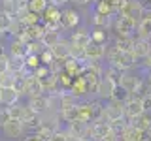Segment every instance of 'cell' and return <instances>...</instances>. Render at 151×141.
I'll return each mask as SVG.
<instances>
[{
	"label": "cell",
	"mask_w": 151,
	"mask_h": 141,
	"mask_svg": "<svg viewBox=\"0 0 151 141\" xmlns=\"http://www.w3.org/2000/svg\"><path fill=\"white\" fill-rule=\"evenodd\" d=\"M121 75H123L121 70H117V68H113V66H108V64H106V68H104V75H102V77L111 79V81L115 83L117 87H119V83H121Z\"/></svg>",
	"instance_id": "29"
},
{
	"label": "cell",
	"mask_w": 151,
	"mask_h": 141,
	"mask_svg": "<svg viewBox=\"0 0 151 141\" xmlns=\"http://www.w3.org/2000/svg\"><path fill=\"white\" fill-rule=\"evenodd\" d=\"M81 21V15H79L76 9L66 8L60 13V30H76V26Z\"/></svg>",
	"instance_id": "7"
},
{
	"label": "cell",
	"mask_w": 151,
	"mask_h": 141,
	"mask_svg": "<svg viewBox=\"0 0 151 141\" xmlns=\"http://www.w3.org/2000/svg\"><path fill=\"white\" fill-rule=\"evenodd\" d=\"M138 132H144V130H151V113H142L138 119H134L130 122Z\"/></svg>",
	"instance_id": "26"
},
{
	"label": "cell",
	"mask_w": 151,
	"mask_h": 141,
	"mask_svg": "<svg viewBox=\"0 0 151 141\" xmlns=\"http://www.w3.org/2000/svg\"><path fill=\"white\" fill-rule=\"evenodd\" d=\"M70 45L74 47H79V49H85L89 43H91V32L85 30V28H78L76 32H72V36H70Z\"/></svg>",
	"instance_id": "14"
},
{
	"label": "cell",
	"mask_w": 151,
	"mask_h": 141,
	"mask_svg": "<svg viewBox=\"0 0 151 141\" xmlns=\"http://www.w3.org/2000/svg\"><path fill=\"white\" fill-rule=\"evenodd\" d=\"M91 41H94V43H98V45H106L108 43V30L106 28H93Z\"/></svg>",
	"instance_id": "28"
},
{
	"label": "cell",
	"mask_w": 151,
	"mask_h": 141,
	"mask_svg": "<svg viewBox=\"0 0 151 141\" xmlns=\"http://www.w3.org/2000/svg\"><path fill=\"white\" fill-rule=\"evenodd\" d=\"M53 60H55V56H53V53H51L49 49H44V51L40 53V62L44 64V66H49Z\"/></svg>",
	"instance_id": "35"
},
{
	"label": "cell",
	"mask_w": 151,
	"mask_h": 141,
	"mask_svg": "<svg viewBox=\"0 0 151 141\" xmlns=\"http://www.w3.org/2000/svg\"><path fill=\"white\" fill-rule=\"evenodd\" d=\"M115 88H117V85L113 83L111 79L102 77L100 81H98V87H96V98L98 100H111Z\"/></svg>",
	"instance_id": "10"
},
{
	"label": "cell",
	"mask_w": 151,
	"mask_h": 141,
	"mask_svg": "<svg viewBox=\"0 0 151 141\" xmlns=\"http://www.w3.org/2000/svg\"><path fill=\"white\" fill-rule=\"evenodd\" d=\"M49 141H72V137L68 135L66 128H59V130H57L55 134L49 137Z\"/></svg>",
	"instance_id": "33"
},
{
	"label": "cell",
	"mask_w": 151,
	"mask_h": 141,
	"mask_svg": "<svg viewBox=\"0 0 151 141\" xmlns=\"http://www.w3.org/2000/svg\"><path fill=\"white\" fill-rule=\"evenodd\" d=\"M79 141H94V139H79Z\"/></svg>",
	"instance_id": "52"
},
{
	"label": "cell",
	"mask_w": 151,
	"mask_h": 141,
	"mask_svg": "<svg viewBox=\"0 0 151 141\" xmlns=\"http://www.w3.org/2000/svg\"><path fill=\"white\" fill-rule=\"evenodd\" d=\"M123 113H125V119L129 120V122H132L134 119H138L142 113H144V107H142V98L134 96V94H130V98L125 102Z\"/></svg>",
	"instance_id": "4"
},
{
	"label": "cell",
	"mask_w": 151,
	"mask_h": 141,
	"mask_svg": "<svg viewBox=\"0 0 151 141\" xmlns=\"http://www.w3.org/2000/svg\"><path fill=\"white\" fill-rule=\"evenodd\" d=\"M121 13H123V15H127V17H130V19H134L136 23H140L142 21V15H144V11H142V8L138 6L136 0H130V2L121 9Z\"/></svg>",
	"instance_id": "19"
},
{
	"label": "cell",
	"mask_w": 151,
	"mask_h": 141,
	"mask_svg": "<svg viewBox=\"0 0 151 141\" xmlns=\"http://www.w3.org/2000/svg\"><path fill=\"white\" fill-rule=\"evenodd\" d=\"M70 2H74V4H78V6H87L91 0H70Z\"/></svg>",
	"instance_id": "47"
},
{
	"label": "cell",
	"mask_w": 151,
	"mask_h": 141,
	"mask_svg": "<svg viewBox=\"0 0 151 141\" xmlns=\"http://www.w3.org/2000/svg\"><path fill=\"white\" fill-rule=\"evenodd\" d=\"M21 102V94L15 92V88H2V105L6 107H12L15 105V103Z\"/></svg>",
	"instance_id": "22"
},
{
	"label": "cell",
	"mask_w": 151,
	"mask_h": 141,
	"mask_svg": "<svg viewBox=\"0 0 151 141\" xmlns=\"http://www.w3.org/2000/svg\"><path fill=\"white\" fill-rule=\"evenodd\" d=\"M4 56H8V47L0 41V58H4Z\"/></svg>",
	"instance_id": "45"
},
{
	"label": "cell",
	"mask_w": 151,
	"mask_h": 141,
	"mask_svg": "<svg viewBox=\"0 0 151 141\" xmlns=\"http://www.w3.org/2000/svg\"><path fill=\"white\" fill-rule=\"evenodd\" d=\"M142 66H144V68L147 70V72L151 70V53H149L147 56H145V58H142Z\"/></svg>",
	"instance_id": "44"
},
{
	"label": "cell",
	"mask_w": 151,
	"mask_h": 141,
	"mask_svg": "<svg viewBox=\"0 0 151 141\" xmlns=\"http://www.w3.org/2000/svg\"><path fill=\"white\" fill-rule=\"evenodd\" d=\"M12 25H13V19L9 15H6V13L0 9V30H2L4 34H8L9 28H12Z\"/></svg>",
	"instance_id": "31"
},
{
	"label": "cell",
	"mask_w": 151,
	"mask_h": 141,
	"mask_svg": "<svg viewBox=\"0 0 151 141\" xmlns=\"http://www.w3.org/2000/svg\"><path fill=\"white\" fill-rule=\"evenodd\" d=\"M51 72H49V68H47V66H38V68L34 70V72H32V75H34V77H38V79H44V77H47V75H49Z\"/></svg>",
	"instance_id": "36"
},
{
	"label": "cell",
	"mask_w": 151,
	"mask_h": 141,
	"mask_svg": "<svg viewBox=\"0 0 151 141\" xmlns=\"http://www.w3.org/2000/svg\"><path fill=\"white\" fill-rule=\"evenodd\" d=\"M79 100L70 92H60V111H66V109H72V107H78Z\"/></svg>",
	"instance_id": "27"
},
{
	"label": "cell",
	"mask_w": 151,
	"mask_h": 141,
	"mask_svg": "<svg viewBox=\"0 0 151 141\" xmlns=\"http://www.w3.org/2000/svg\"><path fill=\"white\" fill-rule=\"evenodd\" d=\"M42 94H45L44 90V85H42V79L34 77V75H28L27 77V92L25 96H42Z\"/></svg>",
	"instance_id": "16"
},
{
	"label": "cell",
	"mask_w": 151,
	"mask_h": 141,
	"mask_svg": "<svg viewBox=\"0 0 151 141\" xmlns=\"http://www.w3.org/2000/svg\"><path fill=\"white\" fill-rule=\"evenodd\" d=\"M60 40H63V34H60V30H45L40 41L44 43L45 49H51V47H55Z\"/></svg>",
	"instance_id": "21"
},
{
	"label": "cell",
	"mask_w": 151,
	"mask_h": 141,
	"mask_svg": "<svg viewBox=\"0 0 151 141\" xmlns=\"http://www.w3.org/2000/svg\"><path fill=\"white\" fill-rule=\"evenodd\" d=\"M25 132H27L25 124L19 122V120L9 119L8 122H4V124H2V134L6 135V137H9V139H19Z\"/></svg>",
	"instance_id": "8"
},
{
	"label": "cell",
	"mask_w": 151,
	"mask_h": 141,
	"mask_svg": "<svg viewBox=\"0 0 151 141\" xmlns=\"http://www.w3.org/2000/svg\"><path fill=\"white\" fill-rule=\"evenodd\" d=\"M47 8H49V0H28L27 2L28 11L36 13V15H40V17H42V13H44Z\"/></svg>",
	"instance_id": "25"
},
{
	"label": "cell",
	"mask_w": 151,
	"mask_h": 141,
	"mask_svg": "<svg viewBox=\"0 0 151 141\" xmlns=\"http://www.w3.org/2000/svg\"><path fill=\"white\" fill-rule=\"evenodd\" d=\"M49 51L53 53L55 58H59V60H68V58H70V41L63 38V40H60L55 47H51Z\"/></svg>",
	"instance_id": "18"
},
{
	"label": "cell",
	"mask_w": 151,
	"mask_h": 141,
	"mask_svg": "<svg viewBox=\"0 0 151 141\" xmlns=\"http://www.w3.org/2000/svg\"><path fill=\"white\" fill-rule=\"evenodd\" d=\"M106 60L108 66H113V68L121 70V72H130V70L136 68L138 64V58L134 56L132 51H119L115 47H110L106 53Z\"/></svg>",
	"instance_id": "1"
},
{
	"label": "cell",
	"mask_w": 151,
	"mask_h": 141,
	"mask_svg": "<svg viewBox=\"0 0 151 141\" xmlns=\"http://www.w3.org/2000/svg\"><path fill=\"white\" fill-rule=\"evenodd\" d=\"M138 38H144V40H151V15L142 17V21L138 23V30H136Z\"/></svg>",
	"instance_id": "23"
},
{
	"label": "cell",
	"mask_w": 151,
	"mask_h": 141,
	"mask_svg": "<svg viewBox=\"0 0 151 141\" xmlns=\"http://www.w3.org/2000/svg\"><path fill=\"white\" fill-rule=\"evenodd\" d=\"M145 77H147V81H149V85H151V70L147 72V75H145Z\"/></svg>",
	"instance_id": "48"
},
{
	"label": "cell",
	"mask_w": 151,
	"mask_h": 141,
	"mask_svg": "<svg viewBox=\"0 0 151 141\" xmlns=\"http://www.w3.org/2000/svg\"><path fill=\"white\" fill-rule=\"evenodd\" d=\"M127 141H130V139H127Z\"/></svg>",
	"instance_id": "54"
},
{
	"label": "cell",
	"mask_w": 151,
	"mask_h": 141,
	"mask_svg": "<svg viewBox=\"0 0 151 141\" xmlns=\"http://www.w3.org/2000/svg\"><path fill=\"white\" fill-rule=\"evenodd\" d=\"M8 120H9L8 107H2V109H0V128H2V124H4V122H8Z\"/></svg>",
	"instance_id": "41"
},
{
	"label": "cell",
	"mask_w": 151,
	"mask_h": 141,
	"mask_svg": "<svg viewBox=\"0 0 151 141\" xmlns=\"http://www.w3.org/2000/svg\"><path fill=\"white\" fill-rule=\"evenodd\" d=\"M0 88H2V75H0Z\"/></svg>",
	"instance_id": "51"
},
{
	"label": "cell",
	"mask_w": 151,
	"mask_h": 141,
	"mask_svg": "<svg viewBox=\"0 0 151 141\" xmlns=\"http://www.w3.org/2000/svg\"><path fill=\"white\" fill-rule=\"evenodd\" d=\"M106 53H108L106 45H98L94 41H91L83 49V60H87V62H102L106 58Z\"/></svg>",
	"instance_id": "5"
},
{
	"label": "cell",
	"mask_w": 151,
	"mask_h": 141,
	"mask_svg": "<svg viewBox=\"0 0 151 141\" xmlns=\"http://www.w3.org/2000/svg\"><path fill=\"white\" fill-rule=\"evenodd\" d=\"M136 141H151V130L138 132V137H136Z\"/></svg>",
	"instance_id": "40"
},
{
	"label": "cell",
	"mask_w": 151,
	"mask_h": 141,
	"mask_svg": "<svg viewBox=\"0 0 151 141\" xmlns=\"http://www.w3.org/2000/svg\"><path fill=\"white\" fill-rule=\"evenodd\" d=\"M89 92H91V90H89L87 83L83 81V77H76V79H74V83H72V87H70V94H74V96L78 98L79 102H81Z\"/></svg>",
	"instance_id": "17"
},
{
	"label": "cell",
	"mask_w": 151,
	"mask_h": 141,
	"mask_svg": "<svg viewBox=\"0 0 151 141\" xmlns=\"http://www.w3.org/2000/svg\"><path fill=\"white\" fill-rule=\"evenodd\" d=\"M70 2V0H49V6H55V8H63L64 6V4H68Z\"/></svg>",
	"instance_id": "42"
},
{
	"label": "cell",
	"mask_w": 151,
	"mask_h": 141,
	"mask_svg": "<svg viewBox=\"0 0 151 141\" xmlns=\"http://www.w3.org/2000/svg\"><path fill=\"white\" fill-rule=\"evenodd\" d=\"M6 47H8V56H12V58H27L28 56V45L19 38H12V41Z\"/></svg>",
	"instance_id": "9"
},
{
	"label": "cell",
	"mask_w": 151,
	"mask_h": 141,
	"mask_svg": "<svg viewBox=\"0 0 151 141\" xmlns=\"http://www.w3.org/2000/svg\"><path fill=\"white\" fill-rule=\"evenodd\" d=\"M123 107H125V103H123V102H117V100H108V103H106V109H104V119H106L108 122H115V120L125 119Z\"/></svg>",
	"instance_id": "6"
},
{
	"label": "cell",
	"mask_w": 151,
	"mask_h": 141,
	"mask_svg": "<svg viewBox=\"0 0 151 141\" xmlns=\"http://www.w3.org/2000/svg\"><path fill=\"white\" fill-rule=\"evenodd\" d=\"M49 72L53 73V75H60V73H64V60H59V58H55L53 62H51L49 66Z\"/></svg>",
	"instance_id": "32"
},
{
	"label": "cell",
	"mask_w": 151,
	"mask_h": 141,
	"mask_svg": "<svg viewBox=\"0 0 151 141\" xmlns=\"http://www.w3.org/2000/svg\"><path fill=\"white\" fill-rule=\"evenodd\" d=\"M132 53L138 60L145 58L151 53V40H144V38H134V45H132Z\"/></svg>",
	"instance_id": "15"
},
{
	"label": "cell",
	"mask_w": 151,
	"mask_h": 141,
	"mask_svg": "<svg viewBox=\"0 0 151 141\" xmlns=\"http://www.w3.org/2000/svg\"><path fill=\"white\" fill-rule=\"evenodd\" d=\"M78 119L91 124L93 122V111H91V100H81L78 103Z\"/></svg>",
	"instance_id": "20"
},
{
	"label": "cell",
	"mask_w": 151,
	"mask_h": 141,
	"mask_svg": "<svg viewBox=\"0 0 151 141\" xmlns=\"http://www.w3.org/2000/svg\"><path fill=\"white\" fill-rule=\"evenodd\" d=\"M132 45H134V38H115L113 41V47L119 51H132Z\"/></svg>",
	"instance_id": "30"
},
{
	"label": "cell",
	"mask_w": 151,
	"mask_h": 141,
	"mask_svg": "<svg viewBox=\"0 0 151 141\" xmlns=\"http://www.w3.org/2000/svg\"><path fill=\"white\" fill-rule=\"evenodd\" d=\"M140 81H142V77H138L132 70H130V72H123L119 87L123 88V90H127L129 94H134L136 88H138V85H140Z\"/></svg>",
	"instance_id": "12"
},
{
	"label": "cell",
	"mask_w": 151,
	"mask_h": 141,
	"mask_svg": "<svg viewBox=\"0 0 151 141\" xmlns=\"http://www.w3.org/2000/svg\"><path fill=\"white\" fill-rule=\"evenodd\" d=\"M136 2H138V6L142 8V11L145 15H151V0H136Z\"/></svg>",
	"instance_id": "37"
},
{
	"label": "cell",
	"mask_w": 151,
	"mask_h": 141,
	"mask_svg": "<svg viewBox=\"0 0 151 141\" xmlns=\"http://www.w3.org/2000/svg\"><path fill=\"white\" fill-rule=\"evenodd\" d=\"M111 134V126L108 120H94L91 122V139L100 141Z\"/></svg>",
	"instance_id": "11"
},
{
	"label": "cell",
	"mask_w": 151,
	"mask_h": 141,
	"mask_svg": "<svg viewBox=\"0 0 151 141\" xmlns=\"http://www.w3.org/2000/svg\"><path fill=\"white\" fill-rule=\"evenodd\" d=\"M66 132L72 137V141H79V139H91V124L83 120H74L66 126Z\"/></svg>",
	"instance_id": "3"
},
{
	"label": "cell",
	"mask_w": 151,
	"mask_h": 141,
	"mask_svg": "<svg viewBox=\"0 0 151 141\" xmlns=\"http://www.w3.org/2000/svg\"><path fill=\"white\" fill-rule=\"evenodd\" d=\"M110 30L115 34V38H134V32L138 30V23L123 13H117L111 21Z\"/></svg>",
	"instance_id": "2"
},
{
	"label": "cell",
	"mask_w": 151,
	"mask_h": 141,
	"mask_svg": "<svg viewBox=\"0 0 151 141\" xmlns=\"http://www.w3.org/2000/svg\"><path fill=\"white\" fill-rule=\"evenodd\" d=\"M8 72H9V56H4V58H0V75Z\"/></svg>",
	"instance_id": "38"
},
{
	"label": "cell",
	"mask_w": 151,
	"mask_h": 141,
	"mask_svg": "<svg viewBox=\"0 0 151 141\" xmlns=\"http://www.w3.org/2000/svg\"><path fill=\"white\" fill-rule=\"evenodd\" d=\"M0 103H2V88H0Z\"/></svg>",
	"instance_id": "49"
},
{
	"label": "cell",
	"mask_w": 151,
	"mask_h": 141,
	"mask_svg": "<svg viewBox=\"0 0 151 141\" xmlns=\"http://www.w3.org/2000/svg\"><path fill=\"white\" fill-rule=\"evenodd\" d=\"M23 141H47V139H44V137H40L38 134H28Z\"/></svg>",
	"instance_id": "43"
},
{
	"label": "cell",
	"mask_w": 151,
	"mask_h": 141,
	"mask_svg": "<svg viewBox=\"0 0 151 141\" xmlns=\"http://www.w3.org/2000/svg\"><path fill=\"white\" fill-rule=\"evenodd\" d=\"M21 2H28V0H21Z\"/></svg>",
	"instance_id": "53"
},
{
	"label": "cell",
	"mask_w": 151,
	"mask_h": 141,
	"mask_svg": "<svg viewBox=\"0 0 151 141\" xmlns=\"http://www.w3.org/2000/svg\"><path fill=\"white\" fill-rule=\"evenodd\" d=\"M27 105L30 107L32 113H36V115H45L47 111H49V107H47V96L45 94H42V96H30L27 102Z\"/></svg>",
	"instance_id": "13"
},
{
	"label": "cell",
	"mask_w": 151,
	"mask_h": 141,
	"mask_svg": "<svg viewBox=\"0 0 151 141\" xmlns=\"http://www.w3.org/2000/svg\"><path fill=\"white\" fill-rule=\"evenodd\" d=\"M100 141H119V137H117L115 134H110L108 137H104V139H100Z\"/></svg>",
	"instance_id": "46"
},
{
	"label": "cell",
	"mask_w": 151,
	"mask_h": 141,
	"mask_svg": "<svg viewBox=\"0 0 151 141\" xmlns=\"http://www.w3.org/2000/svg\"><path fill=\"white\" fill-rule=\"evenodd\" d=\"M0 2H2V4H6V2H12V0H0Z\"/></svg>",
	"instance_id": "50"
},
{
	"label": "cell",
	"mask_w": 151,
	"mask_h": 141,
	"mask_svg": "<svg viewBox=\"0 0 151 141\" xmlns=\"http://www.w3.org/2000/svg\"><path fill=\"white\" fill-rule=\"evenodd\" d=\"M129 98H130V94H129V92L123 90L121 87H117V88H115V92H113V96H111V100H117V102H123V103H125L127 100H129Z\"/></svg>",
	"instance_id": "34"
},
{
	"label": "cell",
	"mask_w": 151,
	"mask_h": 141,
	"mask_svg": "<svg viewBox=\"0 0 151 141\" xmlns=\"http://www.w3.org/2000/svg\"><path fill=\"white\" fill-rule=\"evenodd\" d=\"M142 107H144V113H151V94L142 98Z\"/></svg>",
	"instance_id": "39"
},
{
	"label": "cell",
	"mask_w": 151,
	"mask_h": 141,
	"mask_svg": "<svg viewBox=\"0 0 151 141\" xmlns=\"http://www.w3.org/2000/svg\"><path fill=\"white\" fill-rule=\"evenodd\" d=\"M81 77H83V81L87 83L89 90H91V92H96L98 81L102 79V75H100V73H96V72H93V70H85V73L81 75Z\"/></svg>",
	"instance_id": "24"
}]
</instances>
